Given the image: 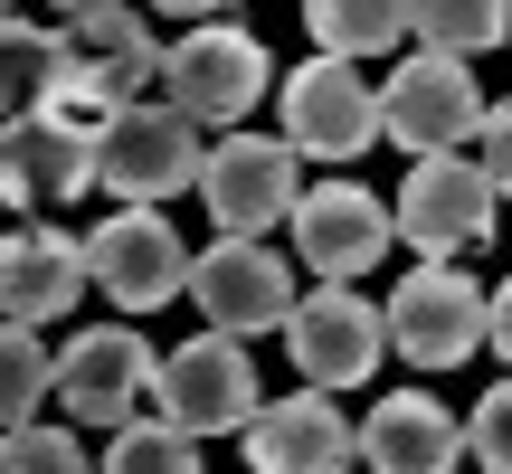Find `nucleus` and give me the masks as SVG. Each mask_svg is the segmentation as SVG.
I'll return each mask as SVG.
<instances>
[{
    "instance_id": "f257e3e1",
    "label": "nucleus",
    "mask_w": 512,
    "mask_h": 474,
    "mask_svg": "<svg viewBox=\"0 0 512 474\" xmlns=\"http://www.w3.org/2000/svg\"><path fill=\"white\" fill-rule=\"evenodd\" d=\"M266 86H275V67H266V48H256V29H238V19H200L181 48H162V105L190 114V124L247 133V114H256Z\"/></svg>"
},
{
    "instance_id": "f03ea898",
    "label": "nucleus",
    "mask_w": 512,
    "mask_h": 474,
    "mask_svg": "<svg viewBox=\"0 0 512 474\" xmlns=\"http://www.w3.org/2000/svg\"><path fill=\"white\" fill-rule=\"evenodd\" d=\"M200 162H209L200 124L171 105H124L95 133V190H114L124 209H162L181 190H200Z\"/></svg>"
},
{
    "instance_id": "7ed1b4c3",
    "label": "nucleus",
    "mask_w": 512,
    "mask_h": 474,
    "mask_svg": "<svg viewBox=\"0 0 512 474\" xmlns=\"http://www.w3.org/2000/svg\"><path fill=\"white\" fill-rule=\"evenodd\" d=\"M152 408H162V427H181L190 446H200V437H228V427L247 437V418L266 408V399H256V361H247V342L200 332V342L162 351V370H152Z\"/></svg>"
},
{
    "instance_id": "20e7f679",
    "label": "nucleus",
    "mask_w": 512,
    "mask_h": 474,
    "mask_svg": "<svg viewBox=\"0 0 512 474\" xmlns=\"http://www.w3.org/2000/svg\"><path fill=\"white\" fill-rule=\"evenodd\" d=\"M380 133L408 152V162H446V152H465V143L484 133V95H475V76H465L456 57L408 48L399 76L380 86Z\"/></svg>"
},
{
    "instance_id": "39448f33",
    "label": "nucleus",
    "mask_w": 512,
    "mask_h": 474,
    "mask_svg": "<svg viewBox=\"0 0 512 474\" xmlns=\"http://www.w3.org/2000/svg\"><path fill=\"white\" fill-rule=\"evenodd\" d=\"M285 351H294V370H304V389H361L370 370L389 361V323H380V304H370L361 285H313V294H294V313H285Z\"/></svg>"
},
{
    "instance_id": "423d86ee",
    "label": "nucleus",
    "mask_w": 512,
    "mask_h": 474,
    "mask_svg": "<svg viewBox=\"0 0 512 474\" xmlns=\"http://www.w3.org/2000/svg\"><path fill=\"white\" fill-rule=\"evenodd\" d=\"M294 200H304V181H294V152L285 133H219L200 162V209L219 237H266L294 219Z\"/></svg>"
},
{
    "instance_id": "0eeeda50",
    "label": "nucleus",
    "mask_w": 512,
    "mask_h": 474,
    "mask_svg": "<svg viewBox=\"0 0 512 474\" xmlns=\"http://www.w3.org/2000/svg\"><path fill=\"white\" fill-rule=\"evenodd\" d=\"M190 304L209 313L219 342L285 332V313H294V256H275L266 237H219V247L190 256Z\"/></svg>"
},
{
    "instance_id": "6e6552de",
    "label": "nucleus",
    "mask_w": 512,
    "mask_h": 474,
    "mask_svg": "<svg viewBox=\"0 0 512 474\" xmlns=\"http://www.w3.org/2000/svg\"><path fill=\"white\" fill-rule=\"evenodd\" d=\"M190 256L200 247H181L162 209H114L105 228H86V285H105L114 313H152L190 285Z\"/></svg>"
},
{
    "instance_id": "1a4fd4ad",
    "label": "nucleus",
    "mask_w": 512,
    "mask_h": 474,
    "mask_svg": "<svg viewBox=\"0 0 512 474\" xmlns=\"http://www.w3.org/2000/svg\"><path fill=\"white\" fill-rule=\"evenodd\" d=\"M380 323H389V351H408V370H456L484 351V294L465 266H408Z\"/></svg>"
},
{
    "instance_id": "9d476101",
    "label": "nucleus",
    "mask_w": 512,
    "mask_h": 474,
    "mask_svg": "<svg viewBox=\"0 0 512 474\" xmlns=\"http://www.w3.org/2000/svg\"><path fill=\"white\" fill-rule=\"evenodd\" d=\"M152 370L162 361H152V342L133 323H95V332H76V342L57 351V389L48 399L67 408L76 427H105L114 437V427H133V408L152 399Z\"/></svg>"
},
{
    "instance_id": "9b49d317",
    "label": "nucleus",
    "mask_w": 512,
    "mask_h": 474,
    "mask_svg": "<svg viewBox=\"0 0 512 474\" xmlns=\"http://www.w3.org/2000/svg\"><path fill=\"white\" fill-rule=\"evenodd\" d=\"M494 209L503 200L484 190V171L465 162V152H446V162H408L399 200H389V228H399L427 266H446V256H465V247L494 237Z\"/></svg>"
},
{
    "instance_id": "f8f14e48",
    "label": "nucleus",
    "mask_w": 512,
    "mask_h": 474,
    "mask_svg": "<svg viewBox=\"0 0 512 474\" xmlns=\"http://www.w3.org/2000/svg\"><path fill=\"white\" fill-rule=\"evenodd\" d=\"M380 143V86H361V67L304 57L285 76V152L294 162H361Z\"/></svg>"
},
{
    "instance_id": "ddd939ff",
    "label": "nucleus",
    "mask_w": 512,
    "mask_h": 474,
    "mask_svg": "<svg viewBox=\"0 0 512 474\" xmlns=\"http://www.w3.org/2000/svg\"><path fill=\"white\" fill-rule=\"evenodd\" d=\"M294 256L313 266V285H351V275H370L389 256V200H370L361 181H313L304 200H294Z\"/></svg>"
},
{
    "instance_id": "4468645a",
    "label": "nucleus",
    "mask_w": 512,
    "mask_h": 474,
    "mask_svg": "<svg viewBox=\"0 0 512 474\" xmlns=\"http://www.w3.org/2000/svg\"><path fill=\"white\" fill-rule=\"evenodd\" d=\"M95 190V133L67 124V114H19L0 124V200L29 219V209H57V200H86Z\"/></svg>"
},
{
    "instance_id": "2eb2a0df",
    "label": "nucleus",
    "mask_w": 512,
    "mask_h": 474,
    "mask_svg": "<svg viewBox=\"0 0 512 474\" xmlns=\"http://www.w3.org/2000/svg\"><path fill=\"white\" fill-rule=\"evenodd\" d=\"M247 465L256 474H351L361 465V427L323 389H294V399H266L247 418Z\"/></svg>"
},
{
    "instance_id": "dca6fc26",
    "label": "nucleus",
    "mask_w": 512,
    "mask_h": 474,
    "mask_svg": "<svg viewBox=\"0 0 512 474\" xmlns=\"http://www.w3.org/2000/svg\"><path fill=\"white\" fill-rule=\"evenodd\" d=\"M86 294V237H67L57 219H19L0 237V323L38 332Z\"/></svg>"
},
{
    "instance_id": "f3484780",
    "label": "nucleus",
    "mask_w": 512,
    "mask_h": 474,
    "mask_svg": "<svg viewBox=\"0 0 512 474\" xmlns=\"http://www.w3.org/2000/svg\"><path fill=\"white\" fill-rule=\"evenodd\" d=\"M57 38H67V67L86 76V86H105L114 105H143V86L162 76V38H152L143 10H124V0H105V10H67L57 19Z\"/></svg>"
},
{
    "instance_id": "a211bd4d",
    "label": "nucleus",
    "mask_w": 512,
    "mask_h": 474,
    "mask_svg": "<svg viewBox=\"0 0 512 474\" xmlns=\"http://www.w3.org/2000/svg\"><path fill=\"white\" fill-rule=\"evenodd\" d=\"M465 456V418L427 389H389L361 418V465L370 474H456Z\"/></svg>"
},
{
    "instance_id": "6ab92c4d",
    "label": "nucleus",
    "mask_w": 512,
    "mask_h": 474,
    "mask_svg": "<svg viewBox=\"0 0 512 474\" xmlns=\"http://www.w3.org/2000/svg\"><path fill=\"white\" fill-rule=\"evenodd\" d=\"M57 76H67V38L38 29V19H19V10H0V124L38 114L57 95Z\"/></svg>"
},
{
    "instance_id": "aec40b11",
    "label": "nucleus",
    "mask_w": 512,
    "mask_h": 474,
    "mask_svg": "<svg viewBox=\"0 0 512 474\" xmlns=\"http://www.w3.org/2000/svg\"><path fill=\"white\" fill-rule=\"evenodd\" d=\"M304 29H313V57L361 67L380 48H408V0H313Z\"/></svg>"
},
{
    "instance_id": "412c9836",
    "label": "nucleus",
    "mask_w": 512,
    "mask_h": 474,
    "mask_svg": "<svg viewBox=\"0 0 512 474\" xmlns=\"http://www.w3.org/2000/svg\"><path fill=\"white\" fill-rule=\"evenodd\" d=\"M503 29H512L503 0H408V48L456 57V67H465V57H494Z\"/></svg>"
},
{
    "instance_id": "4be33fe9",
    "label": "nucleus",
    "mask_w": 512,
    "mask_h": 474,
    "mask_svg": "<svg viewBox=\"0 0 512 474\" xmlns=\"http://www.w3.org/2000/svg\"><path fill=\"white\" fill-rule=\"evenodd\" d=\"M57 389V361H48V342L38 332H19V323H0V437L10 427H29V408Z\"/></svg>"
},
{
    "instance_id": "5701e85b",
    "label": "nucleus",
    "mask_w": 512,
    "mask_h": 474,
    "mask_svg": "<svg viewBox=\"0 0 512 474\" xmlns=\"http://www.w3.org/2000/svg\"><path fill=\"white\" fill-rule=\"evenodd\" d=\"M95 474H200V446L181 427H162V418H133V427L105 437V465Z\"/></svg>"
},
{
    "instance_id": "b1692460",
    "label": "nucleus",
    "mask_w": 512,
    "mask_h": 474,
    "mask_svg": "<svg viewBox=\"0 0 512 474\" xmlns=\"http://www.w3.org/2000/svg\"><path fill=\"white\" fill-rule=\"evenodd\" d=\"M0 474H95L76 427H10L0 437Z\"/></svg>"
},
{
    "instance_id": "393cba45",
    "label": "nucleus",
    "mask_w": 512,
    "mask_h": 474,
    "mask_svg": "<svg viewBox=\"0 0 512 474\" xmlns=\"http://www.w3.org/2000/svg\"><path fill=\"white\" fill-rule=\"evenodd\" d=\"M465 456H475L484 474H512V380L475 399V418H465Z\"/></svg>"
},
{
    "instance_id": "a878e982",
    "label": "nucleus",
    "mask_w": 512,
    "mask_h": 474,
    "mask_svg": "<svg viewBox=\"0 0 512 474\" xmlns=\"http://www.w3.org/2000/svg\"><path fill=\"white\" fill-rule=\"evenodd\" d=\"M475 171H484V190H494V200H512V95L503 105H484V133H475Z\"/></svg>"
},
{
    "instance_id": "bb28decb",
    "label": "nucleus",
    "mask_w": 512,
    "mask_h": 474,
    "mask_svg": "<svg viewBox=\"0 0 512 474\" xmlns=\"http://www.w3.org/2000/svg\"><path fill=\"white\" fill-rule=\"evenodd\" d=\"M484 342H494L503 361H512V275H503L494 294H484Z\"/></svg>"
}]
</instances>
